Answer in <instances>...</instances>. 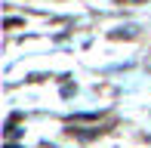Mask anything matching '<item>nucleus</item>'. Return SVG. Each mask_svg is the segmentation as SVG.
Masks as SVG:
<instances>
[{
	"label": "nucleus",
	"mask_w": 151,
	"mask_h": 148,
	"mask_svg": "<svg viewBox=\"0 0 151 148\" xmlns=\"http://www.w3.org/2000/svg\"><path fill=\"white\" fill-rule=\"evenodd\" d=\"M6 148H19V145H6Z\"/></svg>",
	"instance_id": "1"
}]
</instances>
